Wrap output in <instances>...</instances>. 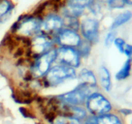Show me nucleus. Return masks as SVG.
I'll return each mask as SVG.
<instances>
[{"instance_id":"1","label":"nucleus","mask_w":132,"mask_h":124,"mask_svg":"<svg viewBox=\"0 0 132 124\" xmlns=\"http://www.w3.org/2000/svg\"><path fill=\"white\" fill-rule=\"evenodd\" d=\"M42 18L35 15L21 16L13 25L11 32L13 34L22 37H34L41 32Z\"/></svg>"},{"instance_id":"2","label":"nucleus","mask_w":132,"mask_h":124,"mask_svg":"<svg viewBox=\"0 0 132 124\" xmlns=\"http://www.w3.org/2000/svg\"><path fill=\"white\" fill-rule=\"evenodd\" d=\"M86 107L94 116L106 114L112 109L110 101L101 93L93 92L87 98Z\"/></svg>"},{"instance_id":"3","label":"nucleus","mask_w":132,"mask_h":124,"mask_svg":"<svg viewBox=\"0 0 132 124\" xmlns=\"http://www.w3.org/2000/svg\"><path fill=\"white\" fill-rule=\"evenodd\" d=\"M76 73L74 68L66 65L53 67L47 73V82L50 85H57L65 81L75 79Z\"/></svg>"},{"instance_id":"4","label":"nucleus","mask_w":132,"mask_h":124,"mask_svg":"<svg viewBox=\"0 0 132 124\" xmlns=\"http://www.w3.org/2000/svg\"><path fill=\"white\" fill-rule=\"evenodd\" d=\"M92 88H93L89 85H86L84 84H80L74 90H72L68 93L61 95L57 98L61 101L67 103V104L77 105L82 104L86 101V99L89 96V95L92 94V92H91Z\"/></svg>"},{"instance_id":"5","label":"nucleus","mask_w":132,"mask_h":124,"mask_svg":"<svg viewBox=\"0 0 132 124\" xmlns=\"http://www.w3.org/2000/svg\"><path fill=\"white\" fill-rule=\"evenodd\" d=\"M54 39L42 32L32 37L30 42V50L32 55L40 57L53 49Z\"/></svg>"},{"instance_id":"6","label":"nucleus","mask_w":132,"mask_h":124,"mask_svg":"<svg viewBox=\"0 0 132 124\" xmlns=\"http://www.w3.org/2000/svg\"><path fill=\"white\" fill-rule=\"evenodd\" d=\"M80 54L76 48L60 47L56 49V60L63 65L78 68L80 65Z\"/></svg>"},{"instance_id":"7","label":"nucleus","mask_w":132,"mask_h":124,"mask_svg":"<svg viewBox=\"0 0 132 124\" xmlns=\"http://www.w3.org/2000/svg\"><path fill=\"white\" fill-rule=\"evenodd\" d=\"M54 40L60 47L77 48L82 39L78 31L63 28L54 37Z\"/></svg>"},{"instance_id":"8","label":"nucleus","mask_w":132,"mask_h":124,"mask_svg":"<svg viewBox=\"0 0 132 124\" xmlns=\"http://www.w3.org/2000/svg\"><path fill=\"white\" fill-rule=\"evenodd\" d=\"M64 28V21L61 16L50 13L42 19L41 32L49 36H55Z\"/></svg>"},{"instance_id":"9","label":"nucleus","mask_w":132,"mask_h":124,"mask_svg":"<svg viewBox=\"0 0 132 124\" xmlns=\"http://www.w3.org/2000/svg\"><path fill=\"white\" fill-rule=\"evenodd\" d=\"M79 30L84 40L90 43H96L99 41L100 23L96 19L87 18L82 21Z\"/></svg>"},{"instance_id":"10","label":"nucleus","mask_w":132,"mask_h":124,"mask_svg":"<svg viewBox=\"0 0 132 124\" xmlns=\"http://www.w3.org/2000/svg\"><path fill=\"white\" fill-rule=\"evenodd\" d=\"M56 60V49H52L48 52L38 57L33 68V73L36 77H41L50 70L52 63Z\"/></svg>"},{"instance_id":"11","label":"nucleus","mask_w":132,"mask_h":124,"mask_svg":"<svg viewBox=\"0 0 132 124\" xmlns=\"http://www.w3.org/2000/svg\"><path fill=\"white\" fill-rule=\"evenodd\" d=\"M14 9V4L11 0H0V23L8 20Z\"/></svg>"},{"instance_id":"12","label":"nucleus","mask_w":132,"mask_h":124,"mask_svg":"<svg viewBox=\"0 0 132 124\" xmlns=\"http://www.w3.org/2000/svg\"><path fill=\"white\" fill-rule=\"evenodd\" d=\"M79 80L81 82V84L89 85L92 88H94L96 86L97 82H96V76L92 71H89L88 69H83L80 72Z\"/></svg>"},{"instance_id":"13","label":"nucleus","mask_w":132,"mask_h":124,"mask_svg":"<svg viewBox=\"0 0 132 124\" xmlns=\"http://www.w3.org/2000/svg\"><path fill=\"white\" fill-rule=\"evenodd\" d=\"M95 122L96 124H123L117 116L111 113L95 116Z\"/></svg>"},{"instance_id":"14","label":"nucleus","mask_w":132,"mask_h":124,"mask_svg":"<svg viewBox=\"0 0 132 124\" xmlns=\"http://www.w3.org/2000/svg\"><path fill=\"white\" fill-rule=\"evenodd\" d=\"M100 78L103 88L106 92H110L111 89V76L109 70L105 66H102L100 69Z\"/></svg>"},{"instance_id":"15","label":"nucleus","mask_w":132,"mask_h":124,"mask_svg":"<svg viewBox=\"0 0 132 124\" xmlns=\"http://www.w3.org/2000/svg\"><path fill=\"white\" fill-rule=\"evenodd\" d=\"M131 18H132V13L130 11H125V12L119 14L114 19V20L110 26V29L112 30L117 29V27L127 23L128 21L130 20Z\"/></svg>"},{"instance_id":"16","label":"nucleus","mask_w":132,"mask_h":124,"mask_svg":"<svg viewBox=\"0 0 132 124\" xmlns=\"http://www.w3.org/2000/svg\"><path fill=\"white\" fill-rule=\"evenodd\" d=\"M132 65L131 62L129 59H127L125 62L122 68L117 72V73L115 75V78L117 81H123L127 79L130 75V71H131Z\"/></svg>"},{"instance_id":"17","label":"nucleus","mask_w":132,"mask_h":124,"mask_svg":"<svg viewBox=\"0 0 132 124\" xmlns=\"http://www.w3.org/2000/svg\"><path fill=\"white\" fill-rule=\"evenodd\" d=\"M65 2L66 6L84 10L85 8L90 7L94 3V0H65Z\"/></svg>"},{"instance_id":"18","label":"nucleus","mask_w":132,"mask_h":124,"mask_svg":"<svg viewBox=\"0 0 132 124\" xmlns=\"http://www.w3.org/2000/svg\"><path fill=\"white\" fill-rule=\"evenodd\" d=\"M53 124H82L79 119H76L72 117L69 116H60L57 117L54 122Z\"/></svg>"},{"instance_id":"19","label":"nucleus","mask_w":132,"mask_h":124,"mask_svg":"<svg viewBox=\"0 0 132 124\" xmlns=\"http://www.w3.org/2000/svg\"><path fill=\"white\" fill-rule=\"evenodd\" d=\"M76 49L80 56H88L91 50V43L86 40H82Z\"/></svg>"},{"instance_id":"20","label":"nucleus","mask_w":132,"mask_h":124,"mask_svg":"<svg viewBox=\"0 0 132 124\" xmlns=\"http://www.w3.org/2000/svg\"><path fill=\"white\" fill-rule=\"evenodd\" d=\"M107 3L111 9H122L125 5H131L132 0H110Z\"/></svg>"},{"instance_id":"21","label":"nucleus","mask_w":132,"mask_h":124,"mask_svg":"<svg viewBox=\"0 0 132 124\" xmlns=\"http://www.w3.org/2000/svg\"><path fill=\"white\" fill-rule=\"evenodd\" d=\"M113 43H114L115 47L117 48V50H118L121 54H123L125 47H126V45H127L125 40H124L123 38L116 37V39H115L114 41H113Z\"/></svg>"},{"instance_id":"22","label":"nucleus","mask_w":132,"mask_h":124,"mask_svg":"<svg viewBox=\"0 0 132 124\" xmlns=\"http://www.w3.org/2000/svg\"><path fill=\"white\" fill-rule=\"evenodd\" d=\"M116 34H117L116 32H114L113 30L109 32L106 34V39H105V45L107 47H110L113 43V41L116 39Z\"/></svg>"},{"instance_id":"23","label":"nucleus","mask_w":132,"mask_h":124,"mask_svg":"<svg viewBox=\"0 0 132 124\" xmlns=\"http://www.w3.org/2000/svg\"><path fill=\"white\" fill-rule=\"evenodd\" d=\"M123 54L127 57V59H129L130 60L131 65H132V45L127 44L125 47Z\"/></svg>"},{"instance_id":"24","label":"nucleus","mask_w":132,"mask_h":124,"mask_svg":"<svg viewBox=\"0 0 132 124\" xmlns=\"http://www.w3.org/2000/svg\"><path fill=\"white\" fill-rule=\"evenodd\" d=\"M120 112L123 115V116H130L132 114V110L130 109H127V108H123V109H120Z\"/></svg>"},{"instance_id":"25","label":"nucleus","mask_w":132,"mask_h":124,"mask_svg":"<svg viewBox=\"0 0 132 124\" xmlns=\"http://www.w3.org/2000/svg\"><path fill=\"white\" fill-rule=\"evenodd\" d=\"M101 1H103V2H107V3H108V2L110 1V0H101Z\"/></svg>"}]
</instances>
